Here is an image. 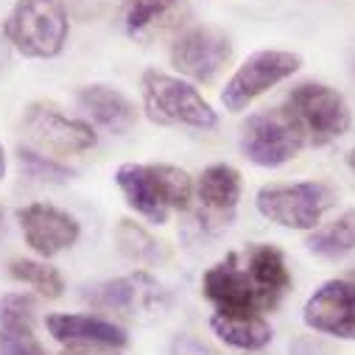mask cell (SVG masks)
Masks as SVG:
<instances>
[{"label": "cell", "mask_w": 355, "mask_h": 355, "mask_svg": "<svg viewBox=\"0 0 355 355\" xmlns=\"http://www.w3.org/2000/svg\"><path fill=\"white\" fill-rule=\"evenodd\" d=\"M115 182L126 205L154 224H165L171 210H188L193 196V182L188 171L168 162H123L115 171Z\"/></svg>", "instance_id": "obj_1"}, {"label": "cell", "mask_w": 355, "mask_h": 355, "mask_svg": "<svg viewBox=\"0 0 355 355\" xmlns=\"http://www.w3.org/2000/svg\"><path fill=\"white\" fill-rule=\"evenodd\" d=\"M143 104L148 121L159 126H196V129H213L218 123L216 110L202 98V93L191 81H182L176 76H168L162 70H146L143 73Z\"/></svg>", "instance_id": "obj_2"}, {"label": "cell", "mask_w": 355, "mask_h": 355, "mask_svg": "<svg viewBox=\"0 0 355 355\" xmlns=\"http://www.w3.org/2000/svg\"><path fill=\"white\" fill-rule=\"evenodd\" d=\"M67 12L62 0H17L3 23L6 40L28 59H53L67 42Z\"/></svg>", "instance_id": "obj_3"}, {"label": "cell", "mask_w": 355, "mask_h": 355, "mask_svg": "<svg viewBox=\"0 0 355 355\" xmlns=\"http://www.w3.org/2000/svg\"><path fill=\"white\" fill-rule=\"evenodd\" d=\"M286 110L300 123L308 146H327L352 126V112L344 96L319 81L297 84L286 98Z\"/></svg>", "instance_id": "obj_4"}, {"label": "cell", "mask_w": 355, "mask_h": 355, "mask_svg": "<svg viewBox=\"0 0 355 355\" xmlns=\"http://www.w3.org/2000/svg\"><path fill=\"white\" fill-rule=\"evenodd\" d=\"M338 202L327 182L263 185L257 191V213L286 230H316L322 216Z\"/></svg>", "instance_id": "obj_5"}, {"label": "cell", "mask_w": 355, "mask_h": 355, "mask_svg": "<svg viewBox=\"0 0 355 355\" xmlns=\"http://www.w3.org/2000/svg\"><path fill=\"white\" fill-rule=\"evenodd\" d=\"M308 146L300 123L286 107L254 112L241 126V151L260 168H280Z\"/></svg>", "instance_id": "obj_6"}, {"label": "cell", "mask_w": 355, "mask_h": 355, "mask_svg": "<svg viewBox=\"0 0 355 355\" xmlns=\"http://www.w3.org/2000/svg\"><path fill=\"white\" fill-rule=\"evenodd\" d=\"M202 291L216 313L224 316H263L266 311H275L280 305L269 291L257 286L249 269L238 263L235 252L205 272Z\"/></svg>", "instance_id": "obj_7"}, {"label": "cell", "mask_w": 355, "mask_h": 355, "mask_svg": "<svg viewBox=\"0 0 355 355\" xmlns=\"http://www.w3.org/2000/svg\"><path fill=\"white\" fill-rule=\"evenodd\" d=\"M300 64H302V59L291 51H257V53H252L232 73V78L224 84L221 104L230 112L246 110L254 98H260L263 93H269L272 87H277L280 81L294 76L300 70Z\"/></svg>", "instance_id": "obj_8"}, {"label": "cell", "mask_w": 355, "mask_h": 355, "mask_svg": "<svg viewBox=\"0 0 355 355\" xmlns=\"http://www.w3.org/2000/svg\"><path fill=\"white\" fill-rule=\"evenodd\" d=\"M232 59V42L213 26H196L176 37L171 48V64L193 81H213Z\"/></svg>", "instance_id": "obj_9"}, {"label": "cell", "mask_w": 355, "mask_h": 355, "mask_svg": "<svg viewBox=\"0 0 355 355\" xmlns=\"http://www.w3.org/2000/svg\"><path fill=\"white\" fill-rule=\"evenodd\" d=\"M90 302L96 308L112 311L123 319H154L165 311L168 294L165 288L146 272H135L129 277H118L110 283H101L90 291Z\"/></svg>", "instance_id": "obj_10"}, {"label": "cell", "mask_w": 355, "mask_h": 355, "mask_svg": "<svg viewBox=\"0 0 355 355\" xmlns=\"http://www.w3.org/2000/svg\"><path fill=\"white\" fill-rule=\"evenodd\" d=\"M23 132L37 148H45L56 157L81 154V151L93 148L98 143L90 123L67 118V115H62L59 110H53L48 104H31L26 110Z\"/></svg>", "instance_id": "obj_11"}, {"label": "cell", "mask_w": 355, "mask_h": 355, "mask_svg": "<svg viewBox=\"0 0 355 355\" xmlns=\"http://www.w3.org/2000/svg\"><path fill=\"white\" fill-rule=\"evenodd\" d=\"M302 322L313 333L355 341V286L349 280L322 283L302 308Z\"/></svg>", "instance_id": "obj_12"}, {"label": "cell", "mask_w": 355, "mask_h": 355, "mask_svg": "<svg viewBox=\"0 0 355 355\" xmlns=\"http://www.w3.org/2000/svg\"><path fill=\"white\" fill-rule=\"evenodd\" d=\"M17 218H20L26 243L42 257H53V254L70 249L81 232L78 221L70 213H64L53 205H42V202L23 207L17 213Z\"/></svg>", "instance_id": "obj_13"}, {"label": "cell", "mask_w": 355, "mask_h": 355, "mask_svg": "<svg viewBox=\"0 0 355 355\" xmlns=\"http://www.w3.org/2000/svg\"><path fill=\"white\" fill-rule=\"evenodd\" d=\"M45 327L56 341L76 349H123L129 344L123 327L90 313H51Z\"/></svg>", "instance_id": "obj_14"}, {"label": "cell", "mask_w": 355, "mask_h": 355, "mask_svg": "<svg viewBox=\"0 0 355 355\" xmlns=\"http://www.w3.org/2000/svg\"><path fill=\"white\" fill-rule=\"evenodd\" d=\"M191 17L185 0H123L121 23L123 31L137 42H151L168 31H176Z\"/></svg>", "instance_id": "obj_15"}, {"label": "cell", "mask_w": 355, "mask_h": 355, "mask_svg": "<svg viewBox=\"0 0 355 355\" xmlns=\"http://www.w3.org/2000/svg\"><path fill=\"white\" fill-rule=\"evenodd\" d=\"M34 300L28 294H6L0 300V355H48L31 327Z\"/></svg>", "instance_id": "obj_16"}, {"label": "cell", "mask_w": 355, "mask_h": 355, "mask_svg": "<svg viewBox=\"0 0 355 355\" xmlns=\"http://www.w3.org/2000/svg\"><path fill=\"white\" fill-rule=\"evenodd\" d=\"M78 104L98 126H104V129H110L115 135H123L137 123L135 104L123 93L112 90V87H107V84L84 87V90L78 93Z\"/></svg>", "instance_id": "obj_17"}, {"label": "cell", "mask_w": 355, "mask_h": 355, "mask_svg": "<svg viewBox=\"0 0 355 355\" xmlns=\"http://www.w3.org/2000/svg\"><path fill=\"white\" fill-rule=\"evenodd\" d=\"M210 330L235 349L243 352H254L263 349L272 341V324L263 316H224V313H213L210 316Z\"/></svg>", "instance_id": "obj_18"}, {"label": "cell", "mask_w": 355, "mask_h": 355, "mask_svg": "<svg viewBox=\"0 0 355 355\" xmlns=\"http://www.w3.org/2000/svg\"><path fill=\"white\" fill-rule=\"evenodd\" d=\"M241 173L227 165V162H216L210 168L202 171L199 176V185H196V193L202 199V205L213 213H232L238 199H241Z\"/></svg>", "instance_id": "obj_19"}, {"label": "cell", "mask_w": 355, "mask_h": 355, "mask_svg": "<svg viewBox=\"0 0 355 355\" xmlns=\"http://www.w3.org/2000/svg\"><path fill=\"white\" fill-rule=\"evenodd\" d=\"M246 269L257 280V286L269 291L277 302L291 288V272H288L286 257H283V252L277 246H269V243L252 246L249 249V260H246Z\"/></svg>", "instance_id": "obj_20"}, {"label": "cell", "mask_w": 355, "mask_h": 355, "mask_svg": "<svg viewBox=\"0 0 355 355\" xmlns=\"http://www.w3.org/2000/svg\"><path fill=\"white\" fill-rule=\"evenodd\" d=\"M308 249L319 257H330L338 260L349 252H355V207L344 210L333 224L316 230L308 238Z\"/></svg>", "instance_id": "obj_21"}, {"label": "cell", "mask_w": 355, "mask_h": 355, "mask_svg": "<svg viewBox=\"0 0 355 355\" xmlns=\"http://www.w3.org/2000/svg\"><path fill=\"white\" fill-rule=\"evenodd\" d=\"M12 277L20 283H28L31 288H37V294L48 297V300H59L64 294V280L59 275V269L40 260H12Z\"/></svg>", "instance_id": "obj_22"}, {"label": "cell", "mask_w": 355, "mask_h": 355, "mask_svg": "<svg viewBox=\"0 0 355 355\" xmlns=\"http://www.w3.org/2000/svg\"><path fill=\"white\" fill-rule=\"evenodd\" d=\"M118 246L126 257H132L137 263H148L159 254L157 241L143 227H137L135 221H121L118 224Z\"/></svg>", "instance_id": "obj_23"}, {"label": "cell", "mask_w": 355, "mask_h": 355, "mask_svg": "<svg viewBox=\"0 0 355 355\" xmlns=\"http://www.w3.org/2000/svg\"><path fill=\"white\" fill-rule=\"evenodd\" d=\"M20 162H23V168H26L28 176H34V180H42V182H67L70 176H73L70 168L59 165L51 157H42L34 148H20Z\"/></svg>", "instance_id": "obj_24"}, {"label": "cell", "mask_w": 355, "mask_h": 355, "mask_svg": "<svg viewBox=\"0 0 355 355\" xmlns=\"http://www.w3.org/2000/svg\"><path fill=\"white\" fill-rule=\"evenodd\" d=\"M171 355H216V352L191 336H176L171 344Z\"/></svg>", "instance_id": "obj_25"}, {"label": "cell", "mask_w": 355, "mask_h": 355, "mask_svg": "<svg viewBox=\"0 0 355 355\" xmlns=\"http://www.w3.org/2000/svg\"><path fill=\"white\" fill-rule=\"evenodd\" d=\"M291 355H336V352L324 341H319L313 336H302V338H297L291 344Z\"/></svg>", "instance_id": "obj_26"}, {"label": "cell", "mask_w": 355, "mask_h": 355, "mask_svg": "<svg viewBox=\"0 0 355 355\" xmlns=\"http://www.w3.org/2000/svg\"><path fill=\"white\" fill-rule=\"evenodd\" d=\"M64 355H112V349H67Z\"/></svg>", "instance_id": "obj_27"}, {"label": "cell", "mask_w": 355, "mask_h": 355, "mask_svg": "<svg viewBox=\"0 0 355 355\" xmlns=\"http://www.w3.org/2000/svg\"><path fill=\"white\" fill-rule=\"evenodd\" d=\"M3 173H6V154H3V146H0V182H3Z\"/></svg>", "instance_id": "obj_28"}, {"label": "cell", "mask_w": 355, "mask_h": 355, "mask_svg": "<svg viewBox=\"0 0 355 355\" xmlns=\"http://www.w3.org/2000/svg\"><path fill=\"white\" fill-rule=\"evenodd\" d=\"M347 165H349V171L355 173V148H352V151L347 154Z\"/></svg>", "instance_id": "obj_29"}, {"label": "cell", "mask_w": 355, "mask_h": 355, "mask_svg": "<svg viewBox=\"0 0 355 355\" xmlns=\"http://www.w3.org/2000/svg\"><path fill=\"white\" fill-rule=\"evenodd\" d=\"M349 283H352V286H355V272H352V275H349Z\"/></svg>", "instance_id": "obj_30"}]
</instances>
